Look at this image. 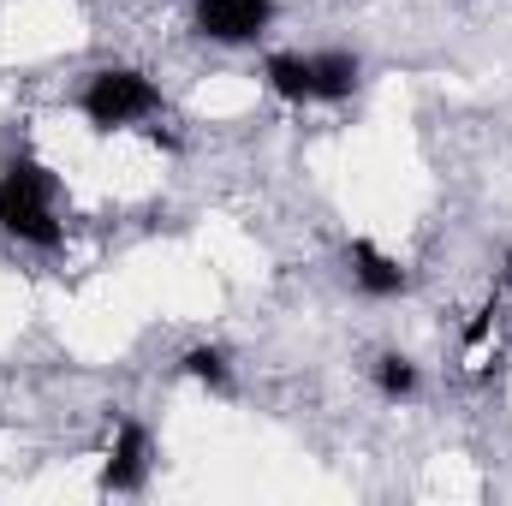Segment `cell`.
<instances>
[{"instance_id":"obj_3","label":"cell","mask_w":512,"mask_h":506,"mask_svg":"<svg viewBox=\"0 0 512 506\" xmlns=\"http://www.w3.org/2000/svg\"><path fill=\"white\" fill-rule=\"evenodd\" d=\"M274 0H197V30L215 42H251L268 30Z\"/></svg>"},{"instance_id":"obj_5","label":"cell","mask_w":512,"mask_h":506,"mask_svg":"<svg viewBox=\"0 0 512 506\" xmlns=\"http://www.w3.org/2000/svg\"><path fill=\"white\" fill-rule=\"evenodd\" d=\"M352 280H358L370 298H393V292H405V268H399L393 256H382L370 239L352 245Z\"/></svg>"},{"instance_id":"obj_9","label":"cell","mask_w":512,"mask_h":506,"mask_svg":"<svg viewBox=\"0 0 512 506\" xmlns=\"http://www.w3.org/2000/svg\"><path fill=\"white\" fill-rule=\"evenodd\" d=\"M376 387H382L387 399H411V393H417V370H411L405 358H382V364H376Z\"/></svg>"},{"instance_id":"obj_6","label":"cell","mask_w":512,"mask_h":506,"mask_svg":"<svg viewBox=\"0 0 512 506\" xmlns=\"http://www.w3.org/2000/svg\"><path fill=\"white\" fill-rule=\"evenodd\" d=\"M268 90L286 102H316V60L304 54H274L268 60Z\"/></svg>"},{"instance_id":"obj_2","label":"cell","mask_w":512,"mask_h":506,"mask_svg":"<svg viewBox=\"0 0 512 506\" xmlns=\"http://www.w3.org/2000/svg\"><path fill=\"white\" fill-rule=\"evenodd\" d=\"M161 108V96H155V84L143 78V72H96V84L84 90V114H90V126L114 131V126H131V120H143V114H155Z\"/></svg>"},{"instance_id":"obj_4","label":"cell","mask_w":512,"mask_h":506,"mask_svg":"<svg viewBox=\"0 0 512 506\" xmlns=\"http://www.w3.org/2000/svg\"><path fill=\"white\" fill-rule=\"evenodd\" d=\"M143 471H149V435L137 429V423H126L120 429V441H114V459H108V471H102V489H137L143 483Z\"/></svg>"},{"instance_id":"obj_1","label":"cell","mask_w":512,"mask_h":506,"mask_svg":"<svg viewBox=\"0 0 512 506\" xmlns=\"http://www.w3.org/2000/svg\"><path fill=\"white\" fill-rule=\"evenodd\" d=\"M48 191H54V179H48V167H36V161H12V167L0 173V227H6L12 239L36 245V251H54V245H60V221H54V209H48Z\"/></svg>"},{"instance_id":"obj_7","label":"cell","mask_w":512,"mask_h":506,"mask_svg":"<svg viewBox=\"0 0 512 506\" xmlns=\"http://www.w3.org/2000/svg\"><path fill=\"white\" fill-rule=\"evenodd\" d=\"M358 90V60L352 54H316V102H346Z\"/></svg>"},{"instance_id":"obj_8","label":"cell","mask_w":512,"mask_h":506,"mask_svg":"<svg viewBox=\"0 0 512 506\" xmlns=\"http://www.w3.org/2000/svg\"><path fill=\"white\" fill-rule=\"evenodd\" d=\"M185 376L209 381V387H227V352H215V346H191V352H185Z\"/></svg>"},{"instance_id":"obj_10","label":"cell","mask_w":512,"mask_h":506,"mask_svg":"<svg viewBox=\"0 0 512 506\" xmlns=\"http://www.w3.org/2000/svg\"><path fill=\"white\" fill-rule=\"evenodd\" d=\"M507 280H512V256H507Z\"/></svg>"}]
</instances>
